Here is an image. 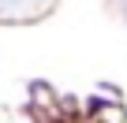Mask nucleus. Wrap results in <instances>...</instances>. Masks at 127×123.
<instances>
[{
	"mask_svg": "<svg viewBox=\"0 0 127 123\" xmlns=\"http://www.w3.org/2000/svg\"><path fill=\"white\" fill-rule=\"evenodd\" d=\"M52 8V0H0V19H37Z\"/></svg>",
	"mask_w": 127,
	"mask_h": 123,
	"instance_id": "obj_1",
	"label": "nucleus"
},
{
	"mask_svg": "<svg viewBox=\"0 0 127 123\" xmlns=\"http://www.w3.org/2000/svg\"><path fill=\"white\" fill-rule=\"evenodd\" d=\"M116 4H120V15L127 19V0H116Z\"/></svg>",
	"mask_w": 127,
	"mask_h": 123,
	"instance_id": "obj_2",
	"label": "nucleus"
}]
</instances>
